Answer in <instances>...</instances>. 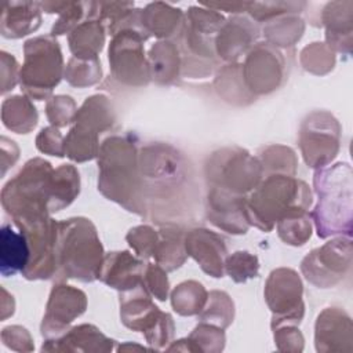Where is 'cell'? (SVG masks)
I'll use <instances>...</instances> for the list:
<instances>
[{
    "label": "cell",
    "mask_w": 353,
    "mask_h": 353,
    "mask_svg": "<svg viewBox=\"0 0 353 353\" xmlns=\"http://www.w3.org/2000/svg\"><path fill=\"white\" fill-rule=\"evenodd\" d=\"M139 148L132 135H110L101 142L98 163V190L108 200L128 212L148 215L138 161Z\"/></svg>",
    "instance_id": "obj_1"
},
{
    "label": "cell",
    "mask_w": 353,
    "mask_h": 353,
    "mask_svg": "<svg viewBox=\"0 0 353 353\" xmlns=\"http://www.w3.org/2000/svg\"><path fill=\"white\" fill-rule=\"evenodd\" d=\"M353 172L347 163H335L317 168L313 189L317 204L310 214L317 236H352L353 229Z\"/></svg>",
    "instance_id": "obj_2"
},
{
    "label": "cell",
    "mask_w": 353,
    "mask_h": 353,
    "mask_svg": "<svg viewBox=\"0 0 353 353\" xmlns=\"http://www.w3.org/2000/svg\"><path fill=\"white\" fill-rule=\"evenodd\" d=\"M103 256V245L91 219L72 216L57 221L55 276L59 280L73 279L81 283L98 280Z\"/></svg>",
    "instance_id": "obj_3"
},
{
    "label": "cell",
    "mask_w": 353,
    "mask_h": 353,
    "mask_svg": "<svg viewBox=\"0 0 353 353\" xmlns=\"http://www.w3.org/2000/svg\"><path fill=\"white\" fill-rule=\"evenodd\" d=\"M313 193L309 185L290 175H266L245 197V214L251 226L272 232L276 222L294 210H309Z\"/></svg>",
    "instance_id": "obj_4"
},
{
    "label": "cell",
    "mask_w": 353,
    "mask_h": 353,
    "mask_svg": "<svg viewBox=\"0 0 353 353\" xmlns=\"http://www.w3.org/2000/svg\"><path fill=\"white\" fill-rule=\"evenodd\" d=\"M52 171L50 161L33 157L6 182L0 193V201L14 225L50 216L48 194Z\"/></svg>",
    "instance_id": "obj_5"
},
{
    "label": "cell",
    "mask_w": 353,
    "mask_h": 353,
    "mask_svg": "<svg viewBox=\"0 0 353 353\" xmlns=\"http://www.w3.org/2000/svg\"><path fill=\"white\" fill-rule=\"evenodd\" d=\"M138 161L148 208L154 199L160 203L179 199L185 186L189 185L188 161L178 149L168 143L143 145L139 149Z\"/></svg>",
    "instance_id": "obj_6"
},
{
    "label": "cell",
    "mask_w": 353,
    "mask_h": 353,
    "mask_svg": "<svg viewBox=\"0 0 353 353\" xmlns=\"http://www.w3.org/2000/svg\"><path fill=\"white\" fill-rule=\"evenodd\" d=\"M63 72L62 50L54 36H36L23 43L19 87L26 97L34 101L50 99Z\"/></svg>",
    "instance_id": "obj_7"
},
{
    "label": "cell",
    "mask_w": 353,
    "mask_h": 353,
    "mask_svg": "<svg viewBox=\"0 0 353 353\" xmlns=\"http://www.w3.org/2000/svg\"><path fill=\"white\" fill-rule=\"evenodd\" d=\"M204 176L211 188L245 196L263 179V168L256 156L240 146H223L204 161Z\"/></svg>",
    "instance_id": "obj_8"
},
{
    "label": "cell",
    "mask_w": 353,
    "mask_h": 353,
    "mask_svg": "<svg viewBox=\"0 0 353 353\" xmlns=\"http://www.w3.org/2000/svg\"><path fill=\"white\" fill-rule=\"evenodd\" d=\"M149 37L137 29H121L112 36L108 61L112 77L125 87H145L150 79L145 41Z\"/></svg>",
    "instance_id": "obj_9"
},
{
    "label": "cell",
    "mask_w": 353,
    "mask_h": 353,
    "mask_svg": "<svg viewBox=\"0 0 353 353\" xmlns=\"http://www.w3.org/2000/svg\"><path fill=\"white\" fill-rule=\"evenodd\" d=\"M341 124L327 110H313L299 125L298 145L305 164L317 170L330 165L341 148Z\"/></svg>",
    "instance_id": "obj_10"
},
{
    "label": "cell",
    "mask_w": 353,
    "mask_h": 353,
    "mask_svg": "<svg viewBox=\"0 0 353 353\" xmlns=\"http://www.w3.org/2000/svg\"><path fill=\"white\" fill-rule=\"evenodd\" d=\"M352 262L350 236H338L307 252L301 261V273L314 287L331 288L350 272Z\"/></svg>",
    "instance_id": "obj_11"
},
{
    "label": "cell",
    "mask_w": 353,
    "mask_h": 353,
    "mask_svg": "<svg viewBox=\"0 0 353 353\" xmlns=\"http://www.w3.org/2000/svg\"><path fill=\"white\" fill-rule=\"evenodd\" d=\"M263 296L272 312L270 328L281 324L299 325L305 316L303 284L292 268L273 269L265 283Z\"/></svg>",
    "instance_id": "obj_12"
},
{
    "label": "cell",
    "mask_w": 353,
    "mask_h": 353,
    "mask_svg": "<svg viewBox=\"0 0 353 353\" xmlns=\"http://www.w3.org/2000/svg\"><path fill=\"white\" fill-rule=\"evenodd\" d=\"M243 79L255 97L268 95L281 87L285 79V58L283 52L266 41L255 43L241 63Z\"/></svg>",
    "instance_id": "obj_13"
},
{
    "label": "cell",
    "mask_w": 353,
    "mask_h": 353,
    "mask_svg": "<svg viewBox=\"0 0 353 353\" xmlns=\"http://www.w3.org/2000/svg\"><path fill=\"white\" fill-rule=\"evenodd\" d=\"M29 244V262L22 270L26 280H50L57 274L55 241L57 221L51 216L33 222L15 223Z\"/></svg>",
    "instance_id": "obj_14"
},
{
    "label": "cell",
    "mask_w": 353,
    "mask_h": 353,
    "mask_svg": "<svg viewBox=\"0 0 353 353\" xmlns=\"http://www.w3.org/2000/svg\"><path fill=\"white\" fill-rule=\"evenodd\" d=\"M87 309V295L77 287L55 283L50 291L46 313L40 324L44 341H54L66 334L70 324Z\"/></svg>",
    "instance_id": "obj_15"
},
{
    "label": "cell",
    "mask_w": 353,
    "mask_h": 353,
    "mask_svg": "<svg viewBox=\"0 0 353 353\" xmlns=\"http://www.w3.org/2000/svg\"><path fill=\"white\" fill-rule=\"evenodd\" d=\"M314 347L317 353H352L353 323L342 307L323 309L314 323Z\"/></svg>",
    "instance_id": "obj_16"
},
{
    "label": "cell",
    "mask_w": 353,
    "mask_h": 353,
    "mask_svg": "<svg viewBox=\"0 0 353 353\" xmlns=\"http://www.w3.org/2000/svg\"><path fill=\"white\" fill-rule=\"evenodd\" d=\"M245 197L218 188L208 189L205 196L208 222L229 234H245L251 228L245 214Z\"/></svg>",
    "instance_id": "obj_17"
},
{
    "label": "cell",
    "mask_w": 353,
    "mask_h": 353,
    "mask_svg": "<svg viewBox=\"0 0 353 353\" xmlns=\"http://www.w3.org/2000/svg\"><path fill=\"white\" fill-rule=\"evenodd\" d=\"M259 33L258 23L248 17L233 15L228 18L214 40L216 58L226 63L237 62L256 43Z\"/></svg>",
    "instance_id": "obj_18"
},
{
    "label": "cell",
    "mask_w": 353,
    "mask_h": 353,
    "mask_svg": "<svg viewBox=\"0 0 353 353\" xmlns=\"http://www.w3.org/2000/svg\"><path fill=\"white\" fill-rule=\"evenodd\" d=\"M183 243L188 256L193 258L205 274L214 279L223 277L228 255L223 237L205 228H192L185 230Z\"/></svg>",
    "instance_id": "obj_19"
},
{
    "label": "cell",
    "mask_w": 353,
    "mask_h": 353,
    "mask_svg": "<svg viewBox=\"0 0 353 353\" xmlns=\"http://www.w3.org/2000/svg\"><path fill=\"white\" fill-rule=\"evenodd\" d=\"M145 268L143 259L130 251H112L103 256L98 280L119 292H124L143 284Z\"/></svg>",
    "instance_id": "obj_20"
},
{
    "label": "cell",
    "mask_w": 353,
    "mask_h": 353,
    "mask_svg": "<svg viewBox=\"0 0 353 353\" xmlns=\"http://www.w3.org/2000/svg\"><path fill=\"white\" fill-rule=\"evenodd\" d=\"M114 339L108 338L97 325L83 323L70 327L66 334L54 341H44L41 352L62 353H109L114 349Z\"/></svg>",
    "instance_id": "obj_21"
},
{
    "label": "cell",
    "mask_w": 353,
    "mask_h": 353,
    "mask_svg": "<svg viewBox=\"0 0 353 353\" xmlns=\"http://www.w3.org/2000/svg\"><path fill=\"white\" fill-rule=\"evenodd\" d=\"M325 44L334 52L350 55L353 47V1H330L321 11Z\"/></svg>",
    "instance_id": "obj_22"
},
{
    "label": "cell",
    "mask_w": 353,
    "mask_h": 353,
    "mask_svg": "<svg viewBox=\"0 0 353 353\" xmlns=\"http://www.w3.org/2000/svg\"><path fill=\"white\" fill-rule=\"evenodd\" d=\"M152 298L145 284L120 292V320L123 325L135 332L143 334L148 331L161 314Z\"/></svg>",
    "instance_id": "obj_23"
},
{
    "label": "cell",
    "mask_w": 353,
    "mask_h": 353,
    "mask_svg": "<svg viewBox=\"0 0 353 353\" xmlns=\"http://www.w3.org/2000/svg\"><path fill=\"white\" fill-rule=\"evenodd\" d=\"M139 25L142 32L160 40L179 37L185 25V12L164 1H153L139 11Z\"/></svg>",
    "instance_id": "obj_24"
},
{
    "label": "cell",
    "mask_w": 353,
    "mask_h": 353,
    "mask_svg": "<svg viewBox=\"0 0 353 353\" xmlns=\"http://www.w3.org/2000/svg\"><path fill=\"white\" fill-rule=\"evenodd\" d=\"M0 33L4 39H21L36 32L41 25L39 1H4Z\"/></svg>",
    "instance_id": "obj_25"
},
{
    "label": "cell",
    "mask_w": 353,
    "mask_h": 353,
    "mask_svg": "<svg viewBox=\"0 0 353 353\" xmlns=\"http://www.w3.org/2000/svg\"><path fill=\"white\" fill-rule=\"evenodd\" d=\"M114 123L116 112L105 94H94L85 98L73 119V127L98 137L113 128Z\"/></svg>",
    "instance_id": "obj_26"
},
{
    "label": "cell",
    "mask_w": 353,
    "mask_h": 353,
    "mask_svg": "<svg viewBox=\"0 0 353 353\" xmlns=\"http://www.w3.org/2000/svg\"><path fill=\"white\" fill-rule=\"evenodd\" d=\"M152 81L168 85L176 81L182 70V55L174 40H159L148 52Z\"/></svg>",
    "instance_id": "obj_27"
},
{
    "label": "cell",
    "mask_w": 353,
    "mask_h": 353,
    "mask_svg": "<svg viewBox=\"0 0 353 353\" xmlns=\"http://www.w3.org/2000/svg\"><path fill=\"white\" fill-rule=\"evenodd\" d=\"M159 240L153 252L154 262L165 272L179 269L188 259L185 250V229L174 222L161 223L159 228Z\"/></svg>",
    "instance_id": "obj_28"
},
{
    "label": "cell",
    "mask_w": 353,
    "mask_h": 353,
    "mask_svg": "<svg viewBox=\"0 0 353 353\" xmlns=\"http://www.w3.org/2000/svg\"><path fill=\"white\" fill-rule=\"evenodd\" d=\"M30 251L22 232H15L10 223H3L0 229V273L10 277L26 268Z\"/></svg>",
    "instance_id": "obj_29"
},
{
    "label": "cell",
    "mask_w": 353,
    "mask_h": 353,
    "mask_svg": "<svg viewBox=\"0 0 353 353\" xmlns=\"http://www.w3.org/2000/svg\"><path fill=\"white\" fill-rule=\"evenodd\" d=\"M106 32L103 22L91 18L83 21L68 34L69 50L74 58L95 59L103 50Z\"/></svg>",
    "instance_id": "obj_30"
},
{
    "label": "cell",
    "mask_w": 353,
    "mask_h": 353,
    "mask_svg": "<svg viewBox=\"0 0 353 353\" xmlns=\"http://www.w3.org/2000/svg\"><path fill=\"white\" fill-rule=\"evenodd\" d=\"M214 88L218 97L229 105L247 106L255 101L243 79L241 63H226L221 66L214 79Z\"/></svg>",
    "instance_id": "obj_31"
},
{
    "label": "cell",
    "mask_w": 353,
    "mask_h": 353,
    "mask_svg": "<svg viewBox=\"0 0 353 353\" xmlns=\"http://www.w3.org/2000/svg\"><path fill=\"white\" fill-rule=\"evenodd\" d=\"M80 193V174L72 164H61L54 168L50 194H48V211L50 214L62 211L69 207Z\"/></svg>",
    "instance_id": "obj_32"
},
{
    "label": "cell",
    "mask_w": 353,
    "mask_h": 353,
    "mask_svg": "<svg viewBox=\"0 0 353 353\" xmlns=\"http://www.w3.org/2000/svg\"><path fill=\"white\" fill-rule=\"evenodd\" d=\"M1 123L15 134H29L39 123V113L25 94L11 95L1 103Z\"/></svg>",
    "instance_id": "obj_33"
},
{
    "label": "cell",
    "mask_w": 353,
    "mask_h": 353,
    "mask_svg": "<svg viewBox=\"0 0 353 353\" xmlns=\"http://www.w3.org/2000/svg\"><path fill=\"white\" fill-rule=\"evenodd\" d=\"M305 33V21L296 14L277 17L265 22L262 34L270 46L276 48H290L295 46Z\"/></svg>",
    "instance_id": "obj_34"
},
{
    "label": "cell",
    "mask_w": 353,
    "mask_h": 353,
    "mask_svg": "<svg viewBox=\"0 0 353 353\" xmlns=\"http://www.w3.org/2000/svg\"><path fill=\"white\" fill-rule=\"evenodd\" d=\"M208 298L205 287L197 280H185L176 284L170 292V301L174 312L179 316H197Z\"/></svg>",
    "instance_id": "obj_35"
},
{
    "label": "cell",
    "mask_w": 353,
    "mask_h": 353,
    "mask_svg": "<svg viewBox=\"0 0 353 353\" xmlns=\"http://www.w3.org/2000/svg\"><path fill=\"white\" fill-rule=\"evenodd\" d=\"M312 223L310 214L306 210H294L284 214L276 222V229L283 243L292 247H301L312 237Z\"/></svg>",
    "instance_id": "obj_36"
},
{
    "label": "cell",
    "mask_w": 353,
    "mask_h": 353,
    "mask_svg": "<svg viewBox=\"0 0 353 353\" xmlns=\"http://www.w3.org/2000/svg\"><path fill=\"white\" fill-rule=\"evenodd\" d=\"M258 160L263 168V175H290L295 176L298 170V157L292 148L273 143L262 148Z\"/></svg>",
    "instance_id": "obj_37"
},
{
    "label": "cell",
    "mask_w": 353,
    "mask_h": 353,
    "mask_svg": "<svg viewBox=\"0 0 353 353\" xmlns=\"http://www.w3.org/2000/svg\"><path fill=\"white\" fill-rule=\"evenodd\" d=\"M233 319L234 302L230 295L221 290L210 291L204 307L197 314V320L218 325L225 330L233 323Z\"/></svg>",
    "instance_id": "obj_38"
},
{
    "label": "cell",
    "mask_w": 353,
    "mask_h": 353,
    "mask_svg": "<svg viewBox=\"0 0 353 353\" xmlns=\"http://www.w3.org/2000/svg\"><path fill=\"white\" fill-rule=\"evenodd\" d=\"M66 83L76 88H87L95 85L102 79V65L99 58L95 59H79L72 57L63 72Z\"/></svg>",
    "instance_id": "obj_39"
},
{
    "label": "cell",
    "mask_w": 353,
    "mask_h": 353,
    "mask_svg": "<svg viewBox=\"0 0 353 353\" xmlns=\"http://www.w3.org/2000/svg\"><path fill=\"white\" fill-rule=\"evenodd\" d=\"M99 137L70 127L65 137V156L76 163H85L98 157Z\"/></svg>",
    "instance_id": "obj_40"
},
{
    "label": "cell",
    "mask_w": 353,
    "mask_h": 353,
    "mask_svg": "<svg viewBox=\"0 0 353 353\" xmlns=\"http://www.w3.org/2000/svg\"><path fill=\"white\" fill-rule=\"evenodd\" d=\"M336 62L335 52L323 41H313L299 52V63L307 73L314 76L328 74Z\"/></svg>",
    "instance_id": "obj_41"
},
{
    "label": "cell",
    "mask_w": 353,
    "mask_h": 353,
    "mask_svg": "<svg viewBox=\"0 0 353 353\" xmlns=\"http://www.w3.org/2000/svg\"><path fill=\"white\" fill-rule=\"evenodd\" d=\"M226 18L212 8L205 6H192L185 12V25L197 33L215 37Z\"/></svg>",
    "instance_id": "obj_42"
},
{
    "label": "cell",
    "mask_w": 353,
    "mask_h": 353,
    "mask_svg": "<svg viewBox=\"0 0 353 353\" xmlns=\"http://www.w3.org/2000/svg\"><path fill=\"white\" fill-rule=\"evenodd\" d=\"M225 273L234 281V283H245L250 279L258 277L259 273V259L256 255L239 250L233 254L226 255L223 263Z\"/></svg>",
    "instance_id": "obj_43"
},
{
    "label": "cell",
    "mask_w": 353,
    "mask_h": 353,
    "mask_svg": "<svg viewBox=\"0 0 353 353\" xmlns=\"http://www.w3.org/2000/svg\"><path fill=\"white\" fill-rule=\"evenodd\" d=\"M306 1H250L247 12L255 22H268L281 15L299 14Z\"/></svg>",
    "instance_id": "obj_44"
},
{
    "label": "cell",
    "mask_w": 353,
    "mask_h": 353,
    "mask_svg": "<svg viewBox=\"0 0 353 353\" xmlns=\"http://www.w3.org/2000/svg\"><path fill=\"white\" fill-rule=\"evenodd\" d=\"M188 338L194 343L199 353H221L226 343L223 328L203 321H199Z\"/></svg>",
    "instance_id": "obj_45"
},
{
    "label": "cell",
    "mask_w": 353,
    "mask_h": 353,
    "mask_svg": "<svg viewBox=\"0 0 353 353\" xmlns=\"http://www.w3.org/2000/svg\"><path fill=\"white\" fill-rule=\"evenodd\" d=\"M90 10L91 1H68L51 28V36L69 34L76 26L90 18Z\"/></svg>",
    "instance_id": "obj_46"
},
{
    "label": "cell",
    "mask_w": 353,
    "mask_h": 353,
    "mask_svg": "<svg viewBox=\"0 0 353 353\" xmlns=\"http://www.w3.org/2000/svg\"><path fill=\"white\" fill-rule=\"evenodd\" d=\"M76 101L70 95H52L46 102V117L51 125L62 128L73 123V119L77 112Z\"/></svg>",
    "instance_id": "obj_47"
},
{
    "label": "cell",
    "mask_w": 353,
    "mask_h": 353,
    "mask_svg": "<svg viewBox=\"0 0 353 353\" xmlns=\"http://www.w3.org/2000/svg\"><path fill=\"white\" fill-rule=\"evenodd\" d=\"M159 240V232L150 225H138L131 228L125 234V241L134 250L141 259H149L153 256L156 244Z\"/></svg>",
    "instance_id": "obj_48"
},
{
    "label": "cell",
    "mask_w": 353,
    "mask_h": 353,
    "mask_svg": "<svg viewBox=\"0 0 353 353\" xmlns=\"http://www.w3.org/2000/svg\"><path fill=\"white\" fill-rule=\"evenodd\" d=\"M175 335V323L170 313L161 312L157 321L143 332L146 343L153 350L165 349L174 339Z\"/></svg>",
    "instance_id": "obj_49"
},
{
    "label": "cell",
    "mask_w": 353,
    "mask_h": 353,
    "mask_svg": "<svg viewBox=\"0 0 353 353\" xmlns=\"http://www.w3.org/2000/svg\"><path fill=\"white\" fill-rule=\"evenodd\" d=\"M273 341L279 352L287 353H301L305 347V338L298 325L295 324H281L274 328Z\"/></svg>",
    "instance_id": "obj_50"
},
{
    "label": "cell",
    "mask_w": 353,
    "mask_h": 353,
    "mask_svg": "<svg viewBox=\"0 0 353 353\" xmlns=\"http://www.w3.org/2000/svg\"><path fill=\"white\" fill-rule=\"evenodd\" d=\"M143 284L149 294L160 302L168 299L170 281L167 272L157 263H146L143 273Z\"/></svg>",
    "instance_id": "obj_51"
},
{
    "label": "cell",
    "mask_w": 353,
    "mask_h": 353,
    "mask_svg": "<svg viewBox=\"0 0 353 353\" xmlns=\"http://www.w3.org/2000/svg\"><path fill=\"white\" fill-rule=\"evenodd\" d=\"M34 143L40 153L55 157H65V137L59 128L54 125L43 127L36 135Z\"/></svg>",
    "instance_id": "obj_52"
},
{
    "label": "cell",
    "mask_w": 353,
    "mask_h": 353,
    "mask_svg": "<svg viewBox=\"0 0 353 353\" xmlns=\"http://www.w3.org/2000/svg\"><path fill=\"white\" fill-rule=\"evenodd\" d=\"M0 338H1L3 345L14 352L29 353V352L34 350L33 338H32L30 332L22 325L12 324V325L3 327V330L0 332Z\"/></svg>",
    "instance_id": "obj_53"
},
{
    "label": "cell",
    "mask_w": 353,
    "mask_h": 353,
    "mask_svg": "<svg viewBox=\"0 0 353 353\" xmlns=\"http://www.w3.org/2000/svg\"><path fill=\"white\" fill-rule=\"evenodd\" d=\"M132 1H98L97 19L108 22V29L119 23L134 10Z\"/></svg>",
    "instance_id": "obj_54"
},
{
    "label": "cell",
    "mask_w": 353,
    "mask_h": 353,
    "mask_svg": "<svg viewBox=\"0 0 353 353\" xmlns=\"http://www.w3.org/2000/svg\"><path fill=\"white\" fill-rule=\"evenodd\" d=\"M19 65L15 57L7 51H0V77H1V90L4 95L8 91L14 90L19 83Z\"/></svg>",
    "instance_id": "obj_55"
},
{
    "label": "cell",
    "mask_w": 353,
    "mask_h": 353,
    "mask_svg": "<svg viewBox=\"0 0 353 353\" xmlns=\"http://www.w3.org/2000/svg\"><path fill=\"white\" fill-rule=\"evenodd\" d=\"M0 146H1V153H0V175L4 176L6 172L18 161L19 159V148L15 141L1 135L0 137Z\"/></svg>",
    "instance_id": "obj_56"
},
{
    "label": "cell",
    "mask_w": 353,
    "mask_h": 353,
    "mask_svg": "<svg viewBox=\"0 0 353 353\" xmlns=\"http://www.w3.org/2000/svg\"><path fill=\"white\" fill-rule=\"evenodd\" d=\"M248 3L250 1H239V3H207L203 4L208 8H212L215 11H226V12H232L234 15H240L241 12H247L248 8Z\"/></svg>",
    "instance_id": "obj_57"
},
{
    "label": "cell",
    "mask_w": 353,
    "mask_h": 353,
    "mask_svg": "<svg viewBox=\"0 0 353 353\" xmlns=\"http://www.w3.org/2000/svg\"><path fill=\"white\" fill-rule=\"evenodd\" d=\"M14 312H15L14 296L4 287H1V316H0L1 321L12 316Z\"/></svg>",
    "instance_id": "obj_58"
},
{
    "label": "cell",
    "mask_w": 353,
    "mask_h": 353,
    "mask_svg": "<svg viewBox=\"0 0 353 353\" xmlns=\"http://www.w3.org/2000/svg\"><path fill=\"white\" fill-rule=\"evenodd\" d=\"M167 352H192V353H199L197 347L194 346V343L186 336L178 341H172L167 347Z\"/></svg>",
    "instance_id": "obj_59"
},
{
    "label": "cell",
    "mask_w": 353,
    "mask_h": 353,
    "mask_svg": "<svg viewBox=\"0 0 353 353\" xmlns=\"http://www.w3.org/2000/svg\"><path fill=\"white\" fill-rule=\"evenodd\" d=\"M119 352L121 350H146V347L141 346V345H137V343H131V342H125V343H121L119 347H117Z\"/></svg>",
    "instance_id": "obj_60"
}]
</instances>
